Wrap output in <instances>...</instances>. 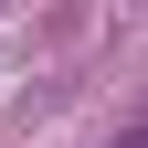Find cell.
Returning a JSON list of instances; mask_svg holds the SVG:
<instances>
[{
  "instance_id": "6da1fadb",
  "label": "cell",
  "mask_w": 148,
  "mask_h": 148,
  "mask_svg": "<svg viewBox=\"0 0 148 148\" xmlns=\"http://www.w3.org/2000/svg\"><path fill=\"white\" fill-rule=\"evenodd\" d=\"M106 148H148V127H116V138H106Z\"/></svg>"
},
{
  "instance_id": "7a4b0ae2",
  "label": "cell",
  "mask_w": 148,
  "mask_h": 148,
  "mask_svg": "<svg viewBox=\"0 0 148 148\" xmlns=\"http://www.w3.org/2000/svg\"><path fill=\"white\" fill-rule=\"evenodd\" d=\"M0 11H11V0H0Z\"/></svg>"
}]
</instances>
